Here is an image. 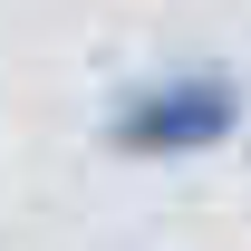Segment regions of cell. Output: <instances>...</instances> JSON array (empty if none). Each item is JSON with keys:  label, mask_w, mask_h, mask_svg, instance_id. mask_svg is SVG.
Here are the masks:
<instances>
[{"label": "cell", "mask_w": 251, "mask_h": 251, "mask_svg": "<svg viewBox=\"0 0 251 251\" xmlns=\"http://www.w3.org/2000/svg\"><path fill=\"white\" fill-rule=\"evenodd\" d=\"M251 116V97L232 68H164V77H135V87H116V106H106V155L126 164H184V155H213V145H232Z\"/></svg>", "instance_id": "obj_1"}]
</instances>
